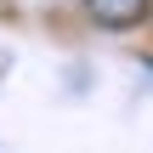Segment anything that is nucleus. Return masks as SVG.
<instances>
[{"label":"nucleus","mask_w":153,"mask_h":153,"mask_svg":"<svg viewBox=\"0 0 153 153\" xmlns=\"http://www.w3.org/2000/svg\"><path fill=\"white\" fill-rule=\"evenodd\" d=\"M85 11L102 23V28H131L148 17V0H85Z\"/></svg>","instance_id":"f257e3e1"}]
</instances>
